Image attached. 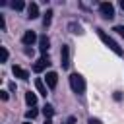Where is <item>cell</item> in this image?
Masks as SVG:
<instances>
[{
  "label": "cell",
  "mask_w": 124,
  "mask_h": 124,
  "mask_svg": "<svg viewBox=\"0 0 124 124\" xmlns=\"http://www.w3.org/2000/svg\"><path fill=\"white\" fill-rule=\"evenodd\" d=\"M97 35H99V39H101V41H103V43H105V45H107V46H108V48H110L114 54L122 56V46H120V45H118V43H116L112 37H108V35H107L103 29H97Z\"/></svg>",
  "instance_id": "cell-1"
},
{
  "label": "cell",
  "mask_w": 124,
  "mask_h": 124,
  "mask_svg": "<svg viewBox=\"0 0 124 124\" xmlns=\"http://www.w3.org/2000/svg\"><path fill=\"white\" fill-rule=\"evenodd\" d=\"M70 87H72L74 93L81 95V93L85 91V79H83L79 74H72V76H70Z\"/></svg>",
  "instance_id": "cell-2"
},
{
  "label": "cell",
  "mask_w": 124,
  "mask_h": 124,
  "mask_svg": "<svg viewBox=\"0 0 124 124\" xmlns=\"http://www.w3.org/2000/svg\"><path fill=\"white\" fill-rule=\"evenodd\" d=\"M99 10H101V14H103L105 19H112V17H114V6H112L110 2H103V4H99Z\"/></svg>",
  "instance_id": "cell-3"
},
{
  "label": "cell",
  "mask_w": 124,
  "mask_h": 124,
  "mask_svg": "<svg viewBox=\"0 0 124 124\" xmlns=\"http://www.w3.org/2000/svg\"><path fill=\"white\" fill-rule=\"evenodd\" d=\"M50 64V58H48V54H43L35 64H33V72H43L46 66Z\"/></svg>",
  "instance_id": "cell-4"
},
{
  "label": "cell",
  "mask_w": 124,
  "mask_h": 124,
  "mask_svg": "<svg viewBox=\"0 0 124 124\" xmlns=\"http://www.w3.org/2000/svg\"><path fill=\"white\" fill-rule=\"evenodd\" d=\"M60 64L62 68H70V48L66 45H62V50H60Z\"/></svg>",
  "instance_id": "cell-5"
},
{
  "label": "cell",
  "mask_w": 124,
  "mask_h": 124,
  "mask_svg": "<svg viewBox=\"0 0 124 124\" xmlns=\"http://www.w3.org/2000/svg\"><path fill=\"white\" fill-rule=\"evenodd\" d=\"M12 72H14V76H16V78H19V79H29V72H27V70H23L21 66H14V68H12Z\"/></svg>",
  "instance_id": "cell-6"
},
{
  "label": "cell",
  "mask_w": 124,
  "mask_h": 124,
  "mask_svg": "<svg viewBox=\"0 0 124 124\" xmlns=\"http://www.w3.org/2000/svg\"><path fill=\"white\" fill-rule=\"evenodd\" d=\"M56 83H58V76H56V72H48V74H46V85H48V89H54Z\"/></svg>",
  "instance_id": "cell-7"
},
{
  "label": "cell",
  "mask_w": 124,
  "mask_h": 124,
  "mask_svg": "<svg viewBox=\"0 0 124 124\" xmlns=\"http://www.w3.org/2000/svg\"><path fill=\"white\" fill-rule=\"evenodd\" d=\"M21 41H23V45H27V46H29V45H33V43L37 41V35H35L33 31H25V33H23V39H21Z\"/></svg>",
  "instance_id": "cell-8"
},
{
  "label": "cell",
  "mask_w": 124,
  "mask_h": 124,
  "mask_svg": "<svg viewBox=\"0 0 124 124\" xmlns=\"http://www.w3.org/2000/svg\"><path fill=\"white\" fill-rule=\"evenodd\" d=\"M48 45H50V41L46 39V35L39 37V48H41V52H43V54H46V50H48Z\"/></svg>",
  "instance_id": "cell-9"
},
{
  "label": "cell",
  "mask_w": 124,
  "mask_h": 124,
  "mask_svg": "<svg viewBox=\"0 0 124 124\" xmlns=\"http://www.w3.org/2000/svg\"><path fill=\"white\" fill-rule=\"evenodd\" d=\"M37 16H39V6H37V4H29V6H27V17L35 19Z\"/></svg>",
  "instance_id": "cell-10"
},
{
  "label": "cell",
  "mask_w": 124,
  "mask_h": 124,
  "mask_svg": "<svg viewBox=\"0 0 124 124\" xmlns=\"http://www.w3.org/2000/svg\"><path fill=\"white\" fill-rule=\"evenodd\" d=\"M35 87H37V91H39L41 95H45V97H46V85L43 83V79H39V78H37V79H35Z\"/></svg>",
  "instance_id": "cell-11"
},
{
  "label": "cell",
  "mask_w": 124,
  "mask_h": 124,
  "mask_svg": "<svg viewBox=\"0 0 124 124\" xmlns=\"http://www.w3.org/2000/svg\"><path fill=\"white\" fill-rule=\"evenodd\" d=\"M25 103H27L29 107H33V105L37 103V95L31 93V91H27V93H25Z\"/></svg>",
  "instance_id": "cell-12"
},
{
  "label": "cell",
  "mask_w": 124,
  "mask_h": 124,
  "mask_svg": "<svg viewBox=\"0 0 124 124\" xmlns=\"http://www.w3.org/2000/svg\"><path fill=\"white\" fill-rule=\"evenodd\" d=\"M43 114H45V118H50V116L54 114V107H52V105H45V107H43Z\"/></svg>",
  "instance_id": "cell-13"
},
{
  "label": "cell",
  "mask_w": 124,
  "mask_h": 124,
  "mask_svg": "<svg viewBox=\"0 0 124 124\" xmlns=\"http://www.w3.org/2000/svg\"><path fill=\"white\" fill-rule=\"evenodd\" d=\"M50 19H52V10H46V14H45V17H43V25L48 27V25H50Z\"/></svg>",
  "instance_id": "cell-14"
},
{
  "label": "cell",
  "mask_w": 124,
  "mask_h": 124,
  "mask_svg": "<svg viewBox=\"0 0 124 124\" xmlns=\"http://www.w3.org/2000/svg\"><path fill=\"white\" fill-rule=\"evenodd\" d=\"M0 60H2V62L8 60V48H6V46H0Z\"/></svg>",
  "instance_id": "cell-15"
},
{
  "label": "cell",
  "mask_w": 124,
  "mask_h": 124,
  "mask_svg": "<svg viewBox=\"0 0 124 124\" xmlns=\"http://www.w3.org/2000/svg\"><path fill=\"white\" fill-rule=\"evenodd\" d=\"M35 116H37V108H29V110H27V112H25V118H27V120H29V118H31V120H33V118H35Z\"/></svg>",
  "instance_id": "cell-16"
},
{
  "label": "cell",
  "mask_w": 124,
  "mask_h": 124,
  "mask_svg": "<svg viewBox=\"0 0 124 124\" xmlns=\"http://www.w3.org/2000/svg\"><path fill=\"white\" fill-rule=\"evenodd\" d=\"M23 6H25V4H23L21 0H16V2H12V8H14V10H23Z\"/></svg>",
  "instance_id": "cell-17"
},
{
  "label": "cell",
  "mask_w": 124,
  "mask_h": 124,
  "mask_svg": "<svg viewBox=\"0 0 124 124\" xmlns=\"http://www.w3.org/2000/svg\"><path fill=\"white\" fill-rule=\"evenodd\" d=\"M70 29H72L74 33H81V27H79V25H76V23H70Z\"/></svg>",
  "instance_id": "cell-18"
},
{
  "label": "cell",
  "mask_w": 124,
  "mask_h": 124,
  "mask_svg": "<svg viewBox=\"0 0 124 124\" xmlns=\"http://www.w3.org/2000/svg\"><path fill=\"white\" fill-rule=\"evenodd\" d=\"M114 31H116L120 37H124V25H116V27H114Z\"/></svg>",
  "instance_id": "cell-19"
},
{
  "label": "cell",
  "mask_w": 124,
  "mask_h": 124,
  "mask_svg": "<svg viewBox=\"0 0 124 124\" xmlns=\"http://www.w3.org/2000/svg\"><path fill=\"white\" fill-rule=\"evenodd\" d=\"M0 29H2V31L6 29V21H4V17H2V16H0Z\"/></svg>",
  "instance_id": "cell-20"
},
{
  "label": "cell",
  "mask_w": 124,
  "mask_h": 124,
  "mask_svg": "<svg viewBox=\"0 0 124 124\" xmlns=\"http://www.w3.org/2000/svg\"><path fill=\"white\" fill-rule=\"evenodd\" d=\"M0 97H2V101H8V91H0Z\"/></svg>",
  "instance_id": "cell-21"
},
{
  "label": "cell",
  "mask_w": 124,
  "mask_h": 124,
  "mask_svg": "<svg viewBox=\"0 0 124 124\" xmlns=\"http://www.w3.org/2000/svg\"><path fill=\"white\" fill-rule=\"evenodd\" d=\"M89 124H101L99 118H89Z\"/></svg>",
  "instance_id": "cell-22"
},
{
  "label": "cell",
  "mask_w": 124,
  "mask_h": 124,
  "mask_svg": "<svg viewBox=\"0 0 124 124\" xmlns=\"http://www.w3.org/2000/svg\"><path fill=\"white\" fill-rule=\"evenodd\" d=\"M45 124H52V120H50V118H46V120H45Z\"/></svg>",
  "instance_id": "cell-23"
},
{
  "label": "cell",
  "mask_w": 124,
  "mask_h": 124,
  "mask_svg": "<svg viewBox=\"0 0 124 124\" xmlns=\"http://www.w3.org/2000/svg\"><path fill=\"white\" fill-rule=\"evenodd\" d=\"M120 6H122V10H124V0H122V2H120Z\"/></svg>",
  "instance_id": "cell-24"
},
{
  "label": "cell",
  "mask_w": 124,
  "mask_h": 124,
  "mask_svg": "<svg viewBox=\"0 0 124 124\" xmlns=\"http://www.w3.org/2000/svg\"><path fill=\"white\" fill-rule=\"evenodd\" d=\"M23 124H31V122H23Z\"/></svg>",
  "instance_id": "cell-25"
}]
</instances>
